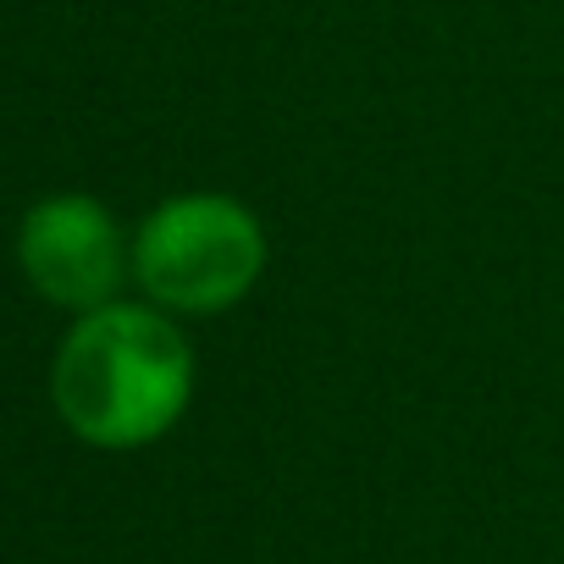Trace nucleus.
<instances>
[{"mask_svg": "<svg viewBox=\"0 0 564 564\" xmlns=\"http://www.w3.org/2000/svg\"><path fill=\"white\" fill-rule=\"evenodd\" d=\"M18 265L51 305L84 316L117 305L122 282L133 276V243L100 199L51 194L18 227Z\"/></svg>", "mask_w": 564, "mask_h": 564, "instance_id": "7ed1b4c3", "label": "nucleus"}, {"mask_svg": "<svg viewBox=\"0 0 564 564\" xmlns=\"http://www.w3.org/2000/svg\"><path fill=\"white\" fill-rule=\"evenodd\" d=\"M51 399L89 448H150L194 399V349L155 305H100L73 322L51 366Z\"/></svg>", "mask_w": 564, "mask_h": 564, "instance_id": "f257e3e1", "label": "nucleus"}, {"mask_svg": "<svg viewBox=\"0 0 564 564\" xmlns=\"http://www.w3.org/2000/svg\"><path fill=\"white\" fill-rule=\"evenodd\" d=\"M260 216L232 194H172L133 232V282L166 316H227L265 276Z\"/></svg>", "mask_w": 564, "mask_h": 564, "instance_id": "f03ea898", "label": "nucleus"}]
</instances>
